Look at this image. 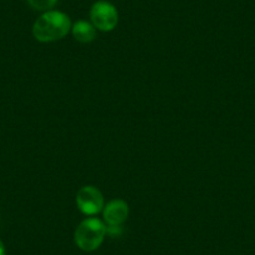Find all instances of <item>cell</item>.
I'll list each match as a JSON object with an SVG mask.
<instances>
[{
  "label": "cell",
  "mask_w": 255,
  "mask_h": 255,
  "mask_svg": "<svg viewBox=\"0 0 255 255\" xmlns=\"http://www.w3.org/2000/svg\"><path fill=\"white\" fill-rule=\"evenodd\" d=\"M72 30L70 18L63 11L49 10L41 14L33 25V35L40 43L63 39Z\"/></svg>",
  "instance_id": "1"
},
{
  "label": "cell",
  "mask_w": 255,
  "mask_h": 255,
  "mask_svg": "<svg viewBox=\"0 0 255 255\" xmlns=\"http://www.w3.org/2000/svg\"><path fill=\"white\" fill-rule=\"evenodd\" d=\"M107 235V225L97 218L83 220L74 233V242L84 252H94L102 245Z\"/></svg>",
  "instance_id": "2"
},
{
  "label": "cell",
  "mask_w": 255,
  "mask_h": 255,
  "mask_svg": "<svg viewBox=\"0 0 255 255\" xmlns=\"http://www.w3.org/2000/svg\"><path fill=\"white\" fill-rule=\"evenodd\" d=\"M90 23L97 30L112 31L119 21V14L117 8L107 0H99L92 5L89 11Z\"/></svg>",
  "instance_id": "3"
},
{
  "label": "cell",
  "mask_w": 255,
  "mask_h": 255,
  "mask_svg": "<svg viewBox=\"0 0 255 255\" xmlns=\"http://www.w3.org/2000/svg\"><path fill=\"white\" fill-rule=\"evenodd\" d=\"M77 204L83 214L95 215L104 208V198L99 189L93 185H87L78 191Z\"/></svg>",
  "instance_id": "4"
},
{
  "label": "cell",
  "mask_w": 255,
  "mask_h": 255,
  "mask_svg": "<svg viewBox=\"0 0 255 255\" xmlns=\"http://www.w3.org/2000/svg\"><path fill=\"white\" fill-rule=\"evenodd\" d=\"M129 215V207L122 199L108 203L103 210V217L107 225H122Z\"/></svg>",
  "instance_id": "5"
},
{
  "label": "cell",
  "mask_w": 255,
  "mask_h": 255,
  "mask_svg": "<svg viewBox=\"0 0 255 255\" xmlns=\"http://www.w3.org/2000/svg\"><path fill=\"white\" fill-rule=\"evenodd\" d=\"M72 34L75 38V40L79 43L88 44L92 43L97 36V29L94 28L90 21L79 20L72 25Z\"/></svg>",
  "instance_id": "6"
},
{
  "label": "cell",
  "mask_w": 255,
  "mask_h": 255,
  "mask_svg": "<svg viewBox=\"0 0 255 255\" xmlns=\"http://www.w3.org/2000/svg\"><path fill=\"white\" fill-rule=\"evenodd\" d=\"M26 3L34 10L45 13V11L53 10V8L58 3V0H26Z\"/></svg>",
  "instance_id": "7"
},
{
  "label": "cell",
  "mask_w": 255,
  "mask_h": 255,
  "mask_svg": "<svg viewBox=\"0 0 255 255\" xmlns=\"http://www.w3.org/2000/svg\"><path fill=\"white\" fill-rule=\"evenodd\" d=\"M0 255H6L5 245H4L3 240H1V239H0Z\"/></svg>",
  "instance_id": "8"
}]
</instances>
